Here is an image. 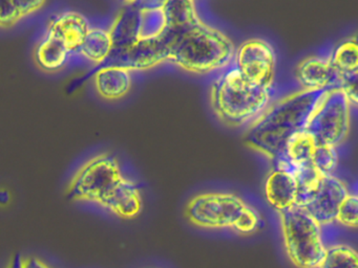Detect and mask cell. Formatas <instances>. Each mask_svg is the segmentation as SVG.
I'll use <instances>...</instances> for the list:
<instances>
[{
  "label": "cell",
  "instance_id": "cell-1",
  "mask_svg": "<svg viewBox=\"0 0 358 268\" xmlns=\"http://www.w3.org/2000/svg\"><path fill=\"white\" fill-rule=\"evenodd\" d=\"M167 61L189 73L204 75L227 67L236 46L226 34L199 16L194 1H166Z\"/></svg>",
  "mask_w": 358,
  "mask_h": 268
},
{
  "label": "cell",
  "instance_id": "cell-2",
  "mask_svg": "<svg viewBox=\"0 0 358 268\" xmlns=\"http://www.w3.org/2000/svg\"><path fill=\"white\" fill-rule=\"evenodd\" d=\"M329 90L301 89L272 105L247 132V146L272 161L278 159L291 136L307 129L312 115Z\"/></svg>",
  "mask_w": 358,
  "mask_h": 268
},
{
  "label": "cell",
  "instance_id": "cell-3",
  "mask_svg": "<svg viewBox=\"0 0 358 268\" xmlns=\"http://www.w3.org/2000/svg\"><path fill=\"white\" fill-rule=\"evenodd\" d=\"M185 217L192 225L206 230H231L242 236L259 232L263 216L240 195L225 191L200 193L186 203Z\"/></svg>",
  "mask_w": 358,
  "mask_h": 268
},
{
  "label": "cell",
  "instance_id": "cell-4",
  "mask_svg": "<svg viewBox=\"0 0 358 268\" xmlns=\"http://www.w3.org/2000/svg\"><path fill=\"white\" fill-rule=\"evenodd\" d=\"M210 96L217 117L231 126H242L259 117L270 102V90L245 79L236 66L217 77Z\"/></svg>",
  "mask_w": 358,
  "mask_h": 268
},
{
  "label": "cell",
  "instance_id": "cell-5",
  "mask_svg": "<svg viewBox=\"0 0 358 268\" xmlns=\"http://www.w3.org/2000/svg\"><path fill=\"white\" fill-rule=\"evenodd\" d=\"M280 214L282 246L290 263L296 268H316L326 253L322 226L303 207Z\"/></svg>",
  "mask_w": 358,
  "mask_h": 268
},
{
  "label": "cell",
  "instance_id": "cell-6",
  "mask_svg": "<svg viewBox=\"0 0 358 268\" xmlns=\"http://www.w3.org/2000/svg\"><path fill=\"white\" fill-rule=\"evenodd\" d=\"M124 177L117 157L110 153H100L87 159L76 170L69 181L66 196L73 201L102 207Z\"/></svg>",
  "mask_w": 358,
  "mask_h": 268
},
{
  "label": "cell",
  "instance_id": "cell-7",
  "mask_svg": "<svg viewBox=\"0 0 358 268\" xmlns=\"http://www.w3.org/2000/svg\"><path fill=\"white\" fill-rule=\"evenodd\" d=\"M350 104L341 88L330 89L307 126L318 142L336 148L349 134Z\"/></svg>",
  "mask_w": 358,
  "mask_h": 268
},
{
  "label": "cell",
  "instance_id": "cell-8",
  "mask_svg": "<svg viewBox=\"0 0 358 268\" xmlns=\"http://www.w3.org/2000/svg\"><path fill=\"white\" fill-rule=\"evenodd\" d=\"M234 62L245 79L270 90L275 77L276 54L269 42L259 38L246 40L236 50Z\"/></svg>",
  "mask_w": 358,
  "mask_h": 268
},
{
  "label": "cell",
  "instance_id": "cell-9",
  "mask_svg": "<svg viewBox=\"0 0 358 268\" xmlns=\"http://www.w3.org/2000/svg\"><path fill=\"white\" fill-rule=\"evenodd\" d=\"M350 194L347 184L341 178L326 175L301 207L305 209L320 225H330L335 222L337 211L345 197Z\"/></svg>",
  "mask_w": 358,
  "mask_h": 268
},
{
  "label": "cell",
  "instance_id": "cell-10",
  "mask_svg": "<svg viewBox=\"0 0 358 268\" xmlns=\"http://www.w3.org/2000/svg\"><path fill=\"white\" fill-rule=\"evenodd\" d=\"M169 44L165 35L160 39L140 41L124 50H113L108 65L129 70H146L167 61Z\"/></svg>",
  "mask_w": 358,
  "mask_h": 268
},
{
  "label": "cell",
  "instance_id": "cell-11",
  "mask_svg": "<svg viewBox=\"0 0 358 268\" xmlns=\"http://www.w3.org/2000/svg\"><path fill=\"white\" fill-rule=\"evenodd\" d=\"M297 81L306 90H329L341 87V75L329 57L303 59L295 71Z\"/></svg>",
  "mask_w": 358,
  "mask_h": 268
},
{
  "label": "cell",
  "instance_id": "cell-12",
  "mask_svg": "<svg viewBox=\"0 0 358 268\" xmlns=\"http://www.w3.org/2000/svg\"><path fill=\"white\" fill-rule=\"evenodd\" d=\"M296 179L291 172L273 167L265 182V197L272 209L278 213L286 211L296 205Z\"/></svg>",
  "mask_w": 358,
  "mask_h": 268
},
{
  "label": "cell",
  "instance_id": "cell-13",
  "mask_svg": "<svg viewBox=\"0 0 358 268\" xmlns=\"http://www.w3.org/2000/svg\"><path fill=\"white\" fill-rule=\"evenodd\" d=\"M101 207L120 219H135L143 209L141 191L133 179L125 176Z\"/></svg>",
  "mask_w": 358,
  "mask_h": 268
},
{
  "label": "cell",
  "instance_id": "cell-14",
  "mask_svg": "<svg viewBox=\"0 0 358 268\" xmlns=\"http://www.w3.org/2000/svg\"><path fill=\"white\" fill-rule=\"evenodd\" d=\"M91 29L85 15L76 10H66L58 15L50 25L48 33L59 39L72 52H78Z\"/></svg>",
  "mask_w": 358,
  "mask_h": 268
},
{
  "label": "cell",
  "instance_id": "cell-15",
  "mask_svg": "<svg viewBox=\"0 0 358 268\" xmlns=\"http://www.w3.org/2000/svg\"><path fill=\"white\" fill-rule=\"evenodd\" d=\"M140 24V2H125L110 25L113 50H124L138 42Z\"/></svg>",
  "mask_w": 358,
  "mask_h": 268
},
{
  "label": "cell",
  "instance_id": "cell-16",
  "mask_svg": "<svg viewBox=\"0 0 358 268\" xmlns=\"http://www.w3.org/2000/svg\"><path fill=\"white\" fill-rule=\"evenodd\" d=\"M94 86L104 100H120L131 90V70L124 67L106 65L94 75Z\"/></svg>",
  "mask_w": 358,
  "mask_h": 268
},
{
  "label": "cell",
  "instance_id": "cell-17",
  "mask_svg": "<svg viewBox=\"0 0 358 268\" xmlns=\"http://www.w3.org/2000/svg\"><path fill=\"white\" fill-rule=\"evenodd\" d=\"M70 50L51 34L37 46L35 58L41 68L47 71H57L68 62Z\"/></svg>",
  "mask_w": 358,
  "mask_h": 268
},
{
  "label": "cell",
  "instance_id": "cell-18",
  "mask_svg": "<svg viewBox=\"0 0 358 268\" xmlns=\"http://www.w3.org/2000/svg\"><path fill=\"white\" fill-rule=\"evenodd\" d=\"M112 50L113 42L108 29L91 27L78 52L87 60L101 64L110 58Z\"/></svg>",
  "mask_w": 358,
  "mask_h": 268
},
{
  "label": "cell",
  "instance_id": "cell-19",
  "mask_svg": "<svg viewBox=\"0 0 358 268\" xmlns=\"http://www.w3.org/2000/svg\"><path fill=\"white\" fill-rule=\"evenodd\" d=\"M329 58L341 77L358 75V45L356 37L348 38L337 44Z\"/></svg>",
  "mask_w": 358,
  "mask_h": 268
},
{
  "label": "cell",
  "instance_id": "cell-20",
  "mask_svg": "<svg viewBox=\"0 0 358 268\" xmlns=\"http://www.w3.org/2000/svg\"><path fill=\"white\" fill-rule=\"evenodd\" d=\"M45 1H11L0 0V27H14L24 17L45 6Z\"/></svg>",
  "mask_w": 358,
  "mask_h": 268
},
{
  "label": "cell",
  "instance_id": "cell-21",
  "mask_svg": "<svg viewBox=\"0 0 358 268\" xmlns=\"http://www.w3.org/2000/svg\"><path fill=\"white\" fill-rule=\"evenodd\" d=\"M316 268H358L357 251L345 243L327 245L326 253Z\"/></svg>",
  "mask_w": 358,
  "mask_h": 268
},
{
  "label": "cell",
  "instance_id": "cell-22",
  "mask_svg": "<svg viewBox=\"0 0 358 268\" xmlns=\"http://www.w3.org/2000/svg\"><path fill=\"white\" fill-rule=\"evenodd\" d=\"M312 165L324 175H332L338 165V154L335 147L318 142L312 158Z\"/></svg>",
  "mask_w": 358,
  "mask_h": 268
},
{
  "label": "cell",
  "instance_id": "cell-23",
  "mask_svg": "<svg viewBox=\"0 0 358 268\" xmlns=\"http://www.w3.org/2000/svg\"><path fill=\"white\" fill-rule=\"evenodd\" d=\"M335 222L348 228H356L358 224V198L350 193L339 207Z\"/></svg>",
  "mask_w": 358,
  "mask_h": 268
},
{
  "label": "cell",
  "instance_id": "cell-24",
  "mask_svg": "<svg viewBox=\"0 0 358 268\" xmlns=\"http://www.w3.org/2000/svg\"><path fill=\"white\" fill-rule=\"evenodd\" d=\"M20 264H22V268H54L37 255H27V257L22 255Z\"/></svg>",
  "mask_w": 358,
  "mask_h": 268
},
{
  "label": "cell",
  "instance_id": "cell-25",
  "mask_svg": "<svg viewBox=\"0 0 358 268\" xmlns=\"http://www.w3.org/2000/svg\"><path fill=\"white\" fill-rule=\"evenodd\" d=\"M13 200V194L10 188L6 186H0V207H7L11 204Z\"/></svg>",
  "mask_w": 358,
  "mask_h": 268
},
{
  "label": "cell",
  "instance_id": "cell-26",
  "mask_svg": "<svg viewBox=\"0 0 358 268\" xmlns=\"http://www.w3.org/2000/svg\"><path fill=\"white\" fill-rule=\"evenodd\" d=\"M20 260H22V255H15L11 260H10L8 265L6 268H22V264H20Z\"/></svg>",
  "mask_w": 358,
  "mask_h": 268
}]
</instances>
